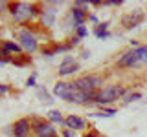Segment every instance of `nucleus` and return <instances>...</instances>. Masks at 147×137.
<instances>
[{"mask_svg":"<svg viewBox=\"0 0 147 137\" xmlns=\"http://www.w3.org/2000/svg\"><path fill=\"white\" fill-rule=\"evenodd\" d=\"M125 88L123 86H103L98 93H96V100L94 102L98 104V106H107V104H112L114 100L118 99H123V95H125Z\"/></svg>","mask_w":147,"mask_h":137,"instance_id":"1","label":"nucleus"},{"mask_svg":"<svg viewBox=\"0 0 147 137\" xmlns=\"http://www.w3.org/2000/svg\"><path fill=\"white\" fill-rule=\"evenodd\" d=\"M77 90L83 91V93L88 95H96L98 91L103 88V77L101 75H83L76 80Z\"/></svg>","mask_w":147,"mask_h":137,"instance_id":"2","label":"nucleus"},{"mask_svg":"<svg viewBox=\"0 0 147 137\" xmlns=\"http://www.w3.org/2000/svg\"><path fill=\"white\" fill-rule=\"evenodd\" d=\"M9 13H11L13 20L15 22H20V24H24L28 22L31 17V6L26 2H15V4H9Z\"/></svg>","mask_w":147,"mask_h":137,"instance_id":"3","label":"nucleus"},{"mask_svg":"<svg viewBox=\"0 0 147 137\" xmlns=\"http://www.w3.org/2000/svg\"><path fill=\"white\" fill-rule=\"evenodd\" d=\"M18 44L22 49H26L28 53H35L39 49V42H37V37L33 31L30 29H20L18 31Z\"/></svg>","mask_w":147,"mask_h":137,"instance_id":"4","label":"nucleus"},{"mask_svg":"<svg viewBox=\"0 0 147 137\" xmlns=\"http://www.w3.org/2000/svg\"><path fill=\"white\" fill-rule=\"evenodd\" d=\"M31 130L37 134V137H57V130L52 122H42L40 119H31Z\"/></svg>","mask_w":147,"mask_h":137,"instance_id":"5","label":"nucleus"},{"mask_svg":"<svg viewBox=\"0 0 147 137\" xmlns=\"http://www.w3.org/2000/svg\"><path fill=\"white\" fill-rule=\"evenodd\" d=\"M144 18H145L144 11H142V9H136V11H132V13H127V15H123L121 24H123V27L131 29V27H138V26H140L142 22H144Z\"/></svg>","mask_w":147,"mask_h":137,"instance_id":"6","label":"nucleus"},{"mask_svg":"<svg viewBox=\"0 0 147 137\" xmlns=\"http://www.w3.org/2000/svg\"><path fill=\"white\" fill-rule=\"evenodd\" d=\"M11 132L15 137H30V132H33L31 130V121L26 117L18 119V121H15V124L11 126Z\"/></svg>","mask_w":147,"mask_h":137,"instance_id":"7","label":"nucleus"},{"mask_svg":"<svg viewBox=\"0 0 147 137\" xmlns=\"http://www.w3.org/2000/svg\"><path fill=\"white\" fill-rule=\"evenodd\" d=\"M77 70H79V62L76 61L74 57H64L61 66H59V77H68V75H74Z\"/></svg>","mask_w":147,"mask_h":137,"instance_id":"8","label":"nucleus"},{"mask_svg":"<svg viewBox=\"0 0 147 137\" xmlns=\"http://www.w3.org/2000/svg\"><path fill=\"white\" fill-rule=\"evenodd\" d=\"M116 66L118 68H132V66H140L138 62V57L134 53V49H127L119 55V59L116 61Z\"/></svg>","mask_w":147,"mask_h":137,"instance_id":"9","label":"nucleus"},{"mask_svg":"<svg viewBox=\"0 0 147 137\" xmlns=\"http://www.w3.org/2000/svg\"><path fill=\"white\" fill-rule=\"evenodd\" d=\"M70 17H72V20H74V29H76L77 26H83V24H85V20L88 18V13H86L85 7L74 6V7L70 9Z\"/></svg>","mask_w":147,"mask_h":137,"instance_id":"10","label":"nucleus"},{"mask_svg":"<svg viewBox=\"0 0 147 137\" xmlns=\"http://www.w3.org/2000/svg\"><path fill=\"white\" fill-rule=\"evenodd\" d=\"M64 126L70 128V130H85L86 128V121L79 115H68L66 119H64Z\"/></svg>","mask_w":147,"mask_h":137,"instance_id":"11","label":"nucleus"},{"mask_svg":"<svg viewBox=\"0 0 147 137\" xmlns=\"http://www.w3.org/2000/svg\"><path fill=\"white\" fill-rule=\"evenodd\" d=\"M40 18H42L44 26L52 27L55 24V9H48V7H42V13H40Z\"/></svg>","mask_w":147,"mask_h":137,"instance_id":"12","label":"nucleus"},{"mask_svg":"<svg viewBox=\"0 0 147 137\" xmlns=\"http://www.w3.org/2000/svg\"><path fill=\"white\" fill-rule=\"evenodd\" d=\"M94 35L98 37V39H101V40L109 39V37H110V33H109V22H99V24L96 26V29H94Z\"/></svg>","mask_w":147,"mask_h":137,"instance_id":"13","label":"nucleus"},{"mask_svg":"<svg viewBox=\"0 0 147 137\" xmlns=\"http://www.w3.org/2000/svg\"><path fill=\"white\" fill-rule=\"evenodd\" d=\"M118 113V110L116 108H103V110H99V112H96V113H88L90 117H99V119H109V117H114Z\"/></svg>","mask_w":147,"mask_h":137,"instance_id":"14","label":"nucleus"},{"mask_svg":"<svg viewBox=\"0 0 147 137\" xmlns=\"http://www.w3.org/2000/svg\"><path fill=\"white\" fill-rule=\"evenodd\" d=\"M48 122H52V124H64L63 113L59 112V110H52V112H48Z\"/></svg>","mask_w":147,"mask_h":137,"instance_id":"15","label":"nucleus"},{"mask_svg":"<svg viewBox=\"0 0 147 137\" xmlns=\"http://www.w3.org/2000/svg\"><path fill=\"white\" fill-rule=\"evenodd\" d=\"M30 62H31L30 55H24V53L11 57V64H15V66H26V64H30Z\"/></svg>","mask_w":147,"mask_h":137,"instance_id":"16","label":"nucleus"},{"mask_svg":"<svg viewBox=\"0 0 147 137\" xmlns=\"http://www.w3.org/2000/svg\"><path fill=\"white\" fill-rule=\"evenodd\" d=\"M136 57H138V62L140 64H147V44L145 46H138L134 49Z\"/></svg>","mask_w":147,"mask_h":137,"instance_id":"17","label":"nucleus"},{"mask_svg":"<svg viewBox=\"0 0 147 137\" xmlns=\"http://www.w3.org/2000/svg\"><path fill=\"white\" fill-rule=\"evenodd\" d=\"M138 99H142V93L140 91H125V95H123V102L125 104H129V102H134V100H138Z\"/></svg>","mask_w":147,"mask_h":137,"instance_id":"18","label":"nucleus"},{"mask_svg":"<svg viewBox=\"0 0 147 137\" xmlns=\"http://www.w3.org/2000/svg\"><path fill=\"white\" fill-rule=\"evenodd\" d=\"M37 95H39V99L42 100V102H52V97H50V93L48 91H46V88L44 86H39V88H37Z\"/></svg>","mask_w":147,"mask_h":137,"instance_id":"19","label":"nucleus"},{"mask_svg":"<svg viewBox=\"0 0 147 137\" xmlns=\"http://www.w3.org/2000/svg\"><path fill=\"white\" fill-rule=\"evenodd\" d=\"M88 35V29H86L85 26H77L76 27V37H79V39H83V37Z\"/></svg>","mask_w":147,"mask_h":137,"instance_id":"20","label":"nucleus"},{"mask_svg":"<svg viewBox=\"0 0 147 137\" xmlns=\"http://www.w3.org/2000/svg\"><path fill=\"white\" fill-rule=\"evenodd\" d=\"M70 49H72L70 44H59V46H55V53H64V51H70Z\"/></svg>","mask_w":147,"mask_h":137,"instance_id":"21","label":"nucleus"},{"mask_svg":"<svg viewBox=\"0 0 147 137\" xmlns=\"http://www.w3.org/2000/svg\"><path fill=\"white\" fill-rule=\"evenodd\" d=\"M26 86H30V88H35L37 86V82H35V73L31 77H28V80H26Z\"/></svg>","mask_w":147,"mask_h":137,"instance_id":"22","label":"nucleus"},{"mask_svg":"<svg viewBox=\"0 0 147 137\" xmlns=\"http://www.w3.org/2000/svg\"><path fill=\"white\" fill-rule=\"evenodd\" d=\"M63 137H76V134H74V130H70V128H63Z\"/></svg>","mask_w":147,"mask_h":137,"instance_id":"23","label":"nucleus"},{"mask_svg":"<svg viewBox=\"0 0 147 137\" xmlns=\"http://www.w3.org/2000/svg\"><path fill=\"white\" fill-rule=\"evenodd\" d=\"M79 42H81V39H79V37H72V39H70V42H68V44H70L72 48H74V46H77Z\"/></svg>","mask_w":147,"mask_h":137,"instance_id":"24","label":"nucleus"},{"mask_svg":"<svg viewBox=\"0 0 147 137\" xmlns=\"http://www.w3.org/2000/svg\"><path fill=\"white\" fill-rule=\"evenodd\" d=\"M4 11H9V4L7 2H0V13Z\"/></svg>","mask_w":147,"mask_h":137,"instance_id":"25","label":"nucleus"},{"mask_svg":"<svg viewBox=\"0 0 147 137\" xmlns=\"http://www.w3.org/2000/svg\"><path fill=\"white\" fill-rule=\"evenodd\" d=\"M83 137H101V135H99L96 130H92V132H88V134H86V135H83Z\"/></svg>","mask_w":147,"mask_h":137,"instance_id":"26","label":"nucleus"},{"mask_svg":"<svg viewBox=\"0 0 147 137\" xmlns=\"http://www.w3.org/2000/svg\"><path fill=\"white\" fill-rule=\"evenodd\" d=\"M9 91V86H6V84H0V93H7Z\"/></svg>","mask_w":147,"mask_h":137,"instance_id":"27","label":"nucleus"},{"mask_svg":"<svg viewBox=\"0 0 147 137\" xmlns=\"http://www.w3.org/2000/svg\"><path fill=\"white\" fill-rule=\"evenodd\" d=\"M9 61H7V59H4V57H0V66H4V64H7Z\"/></svg>","mask_w":147,"mask_h":137,"instance_id":"28","label":"nucleus"},{"mask_svg":"<svg viewBox=\"0 0 147 137\" xmlns=\"http://www.w3.org/2000/svg\"><path fill=\"white\" fill-rule=\"evenodd\" d=\"M81 57H83V59H88V57H90V51H83Z\"/></svg>","mask_w":147,"mask_h":137,"instance_id":"29","label":"nucleus"},{"mask_svg":"<svg viewBox=\"0 0 147 137\" xmlns=\"http://www.w3.org/2000/svg\"><path fill=\"white\" fill-rule=\"evenodd\" d=\"M88 18H90V20H92V22H98V17H96V15H90Z\"/></svg>","mask_w":147,"mask_h":137,"instance_id":"30","label":"nucleus"}]
</instances>
